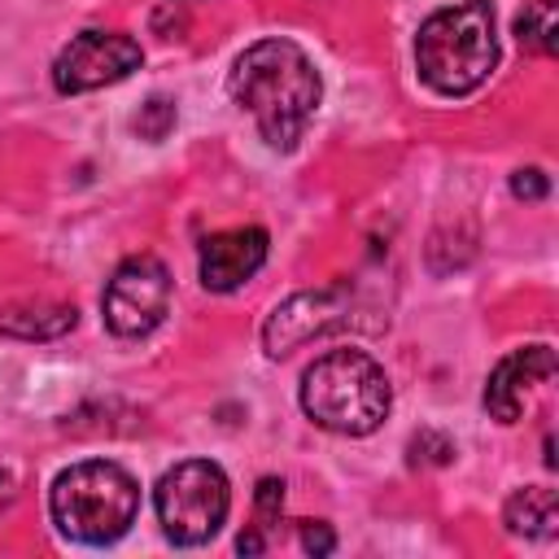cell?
I'll list each match as a JSON object with an SVG mask.
<instances>
[{"instance_id": "6da1fadb", "label": "cell", "mask_w": 559, "mask_h": 559, "mask_svg": "<svg viewBox=\"0 0 559 559\" xmlns=\"http://www.w3.org/2000/svg\"><path fill=\"white\" fill-rule=\"evenodd\" d=\"M227 92L258 122L262 140L288 153L319 114L323 79L293 39H258L236 57L227 74Z\"/></svg>"}, {"instance_id": "7a4b0ae2", "label": "cell", "mask_w": 559, "mask_h": 559, "mask_svg": "<svg viewBox=\"0 0 559 559\" xmlns=\"http://www.w3.org/2000/svg\"><path fill=\"white\" fill-rule=\"evenodd\" d=\"M419 79L437 96L476 92L498 66V26L489 0H459L424 17L415 35Z\"/></svg>"}, {"instance_id": "3957f363", "label": "cell", "mask_w": 559, "mask_h": 559, "mask_svg": "<svg viewBox=\"0 0 559 559\" xmlns=\"http://www.w3.org/2000/svg\"><path fill=\"white\" fill-rule=\"evenodd\" d=\"M301 411L341 437H367L384 424L393 389L384 367L367 349H328L301 376Z\"/></svg>"}, {"instance_id": "277c9868", "label": "cell", "mask_w": 559, "mask_h": 559, "mask_svg": "<svg viewBox=\"0 0 559 559\" xmlns=\"http://www.w3.org/2000/svg\"><path fill=\"white\" fill-rule=\"evenodd\" d=\"M48 515L61 537L83 546L118 542L140 515V485L109 459H83L57 472L48 489Z\"/></svg>"}, {"instance_id": "5b68a950", "label": "cell", "mask_w": 559, "mask_h": 559, "mask_svg": "<svg viewBox=\"0 0 559 559\" xmlns=\"http://www.w3.org/2000/svg\"><path fill=\"white\" fill-rule=\"evenodd\" d=\"M153 507H157L162 533L175 546H205L231 511L227 472L210 459H183L170 472H162L153 489Z\"/></svg>"}, {"instance_id": "8992f818", "label": "cell", "mask_w": 559, "mask_h": 559, "mask_svg": "<svg viewBox=\"0 0 559 559\" xmlns=\"http://www.w3.org/2000/svg\"><path fill=\"white\" fill-rule=\"evenodd\" d=\"M170 310V271L153 253H131L114 266L105 293H100V314L114 336H148Z\"/></svg>"}, {"instance_id": "52a82bcc", "label": "cell", "mask_w": 559, "mask_h": 559, "mask_svg": "<svg viewBox=\"0 0 559 559\" xmlns=\"http://www.w3.org/2000/svg\"><path fill=\"white\" fill-rule=\"evenodd\" d=\"M144 61V48L122 31H79L52 61V87L61 96H83L122 83Z\"/></svg>"}, {"instance_id": "ba28073f", "label": "cell", "mask_w": 559, "mask_h": 559, "mask_svg": "<svg viewBox=\"0 0 559 559\" xmlns=\"http://www.w3.org/2000/svg\"><path fill=\"white\" fill-rule=\"evenodd\" d=\"M349 306H354L349 284H328V288L293 293L288 301H280L266 314V323H262V349L271 358H288L293 349L310 345L314 336H328V332L345 328L349 323Z\"/></svg>"}, {"instance_id": "9c48e42d", "label": "cell", "mask_w": 559, "mask_h": 559, "mask_svg": "<svg viewBox=\"0 0 559 559\" xmlns=\"http://www.w3.org/2000/svg\"><path fill=\"white\" fill-rule=\"evenodd\" d=\"M266 249H271L266 227H227V231L205 236L201 258H197L201 284L210 293H236L240 284H249L262 271Z\"/></svg>"}, {"instance_id": "30bf717a", "label": "cell", "mask_w": 559, "mask_h": 559, "mask_svg": "<svg viewBox=\"0 0 559 559\" xmlns=\"http://www.w3.org/2000/svg\"><path fill=\"white\" fill-rule=\"evenodd\" d=\"M555 376V349L550 345H524L498 358V367L485 380V411L498 424L524 419V397Z\"/></svg>"}, {"instance_id": "8fae6325", "label": "cell", "mask_w": 559, "mask_h": 559, "mask_svg": "<svg viewBox=\"0 0 559 559\" xmlns=\"http://www.w3.org/2000/svg\"><path fill=\"white\" fill-rule=\"evenodd\" d=\"M79 319V310L70 301H52V297H26V301H9L0 306V332L17 336V341H57L61 332H70Z\"/></svg>"}, {"instance_id": "7c38bea8", "label": "cell", "mask_w": 559, "mask_h": 559, "mask_svg": "<svg viewBox=\"0 0 559 559\" xmlns=\"http://www.w3.org/2000/svg\"><path fill=\"white\" fill-rule=\"evenodd\" d=\"M502 524L511 537H555L559 528V498L550 485H528V489H515L502 507Z\"/></svg>"}, {"instance_id": "4fadbf2b", "label": "cell", "mask_w": 559, "mask_h": 559, "mask_svg": "<svg viewBox=\"0 0 559 559\" xmlns=\"http://www.w3.org/2000/svg\"><path fill=\"white\" fill-rule=\"evenodd\" d=\"M515 44L528 57H555L559 52V0H528L515 17Z\"/></svg>"}, {"instance_id": "5bb4252c", "label": "cell", "mask_w": 559, "mask_h": 559, "mask_svg": "<svg viewBox=\"0 0 559 559\" xmlns=\"http://www.w3.org/2000/svg\"><path fill=\"white\" fill-rule=\"evenodd\" d=\"M135 135L140 140H166L170 135V127H175V100H166V96H153V100H144L140 105V114H135Z\"/></svg>"}, {"instance_id": "9a60e30c", "label": "cell", "mask_w": 559, "mask_h": 559, "mask_svg": "<svg viewBox=\"0 0 559 559\" xmlns=\"http://www.w3.org/2000/svg\"><path fill=\"white\" fill-rule=\"evenodd\" d=\"M253 507H258V528H271L284 511V480L280 476H262L258 480V493H253Z\"/></svg>"}, {"instance_id": "2e32d148", "label": "cell", "mask_w": 559, "mask_h": 559, "mask_svg": "<svg viewBox=\"0 0 559 559\" xmlns=\"http://www.w3.org/2000/svg\"><path fill=\"white\" fill-rule=\"evenodd\" d=\"M297 533H301V546H306L310 555H332V546H336V533H332L323 520H301Z\"/></svg>"}, {"instance_id": "e0dca14e", "label": "cell", "mask_w": 559, "mask_h": 559, "mask_svg": "<svg viewBox=\"0 0 559 559\" xmlns=\"http://www.w3.org/2000/svg\"><path fill=\"white\" fill-rule=\"evenodd\" d=\"M546 188H550V183H546V175H542L537 166H528V170H515V175H511V192H515L520 201H542V197H546Z\"/></svg>"}, {"instance_id": "ac0fdd59", "label": "cell", "mask_w": 559, "mask_h": 559, "mask_svg": "<svg viewBox=\"0 0 559 559\" xmlns=\"http://www.w3.org/2000/svg\"><path fill=\"white\" fill-rule=\"evenodd\" d=\"M411 450H424V463H450V454H454V445L441 432H419L411 441Z\"/></svg>"}, {"instance_id": "d6986e66", "label": "cell", "mask_w": 559, "mask_h": 559, "mask_svg": "<svg viewBox=\"0 0 559 559\" xmlns=\"http://www.w3.org/2000/svg\"><path fill=\"white\" fill-rule=\"evenodd\" d=\"M13 493H17V485H13V472H9V467H0V511H9Z\"/></svg>"}, {"instance_id": "ffe728a7", "label": "cell", "mask_w": 559, "mask_h": 559, "mask_svg": "<svg viewBox=\"0 0 559 559\" xmlns=\"http://www.w3.org/2000/svg\"><path fill=\"white\" fill-rule=\"evenodd\" d=\"M236 550H240V555H258V550H266V542H262V533H240Z\"/></svg>"}]
</instances>
